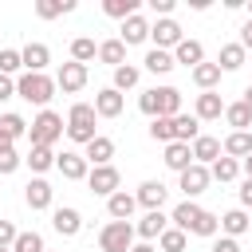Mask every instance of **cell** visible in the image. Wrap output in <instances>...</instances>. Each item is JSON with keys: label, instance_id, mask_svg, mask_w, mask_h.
<instances>
[{"label": "cell", "instance_id": "cell-1", "mask_svg": "<svg viewBox=\"0 0 252 252\" xmlns=\"http://www.w3.org/2000/svg\"><path fill=\"white\" fill-rule=\"evenodd\" d=\"M16 94H20L24 102H32V106H43V110H47V102L55 98V79L35 75V71H24V75L16 79Z\"/></svg>", "mask_w": 252, "mask_h": 252}, {"label": "cell", "instance_id": "cell-2", "mask_svg": "<svg viewBox=\"0 0 252 252\" xmlns=\"http://www.w3.org/2000/svg\"><path fill=\"white\" fill-rule=\"evenodd\" d=\"M94 106L91 102H75L71 106V114H67V122H63V134L71 138V142H79V146H87L91 138H94Z\"/></svg>", "mask_w": 252, "mask_h": 252}, {"label": "cell", "instance_id": "cell-3", "mask_svg": "<svg viewBox=\"0 0 252 252\" xmlns=\"http://www.w3.org/2000/svg\"><path fill=\"white\" fill-rule=\"evenodd\" d=\"M28 138H32V146H55L59 138H63V118L55 114V110H39L32 122H28Z\"/></svg>", "mask_w": 252, "mask_h": 252}, {"label": "cell", "instance_id": "cell-4", "mask_svg": "<svg viewBox=\"0 0 252 252\" xmlns=\"http://www.w3.org/2000/svg\"><path fill=\"white\" fill-rule=\"evenodd\" d=\"M98 248H102V252H130V248H134V224H130V220H110V224H102Z\"/></svg>", "mask_w": 252, "mask_h": 252}, {"label": "cell", "instance_id": "cell-5", "mask_svg": "<svg viewBox=\"0 0 252 252\" xmlns=\"http://www.w3.org/2000/svg\"><path fill=\"white\" fill-rule=\"evenodd\" d=\"M87 185H91V193H98V197H110V193H118V185H122V173H118L114 165H94V169L87 173Z\"/></svg>", "mask_w": 252, "mask_h": 252}, {"label": "cell", "instance_id": "cell-6", "mask_svg": "<svg viewBox=\"0 0 252 252\" xmlns=\"http://www.w3.org/2000/svg\"><path fill=\"white\" fill-rule=\"evenodd\" d=\"M150 39H154L158 51H169V47H177L185 39V32H181L177 20H158V24H150Z\"/></svg>", "mask_w": 252, "mask_h": 252}, {"label": "cell", "instance_id": "cell-7", "mask_svg": "<svg viewBox=\"0 0 252 252\" xmlns=\"http://www.w3.org/2000/svg\"><path fill=\"white\" fill-rule=\"evenodd\" d=\"M55 169H59L67 181H87V173H91V165H87V158H83L79 150H63V154H55Z\"/></svg>", "mask_w": 252, "mask_h": 252}, {"label": "cell", "instance_id": "cell-8", "mask_svg": "<svg viewBox=\"0 0 252 252\" xmlns=\"http://www.w3.org/2000/svg\"><path fill=\"white\" fill-rule=\"evenodd\" d=\"M209 181H213V177H209V169H205V165H197V161H193L185 173H177V189L185 193V201H193L197 193H205V189H209Z\"/></svg>", "mask_w": 252, "mask_h": 252}, {"label": "cell", "instance_id": "cell-9", "mask_svg": "<svg viewBox=\"0 0 252 252\" xmlns=\"http://www.w3.org/2000/svg\"><path fill=\"white\" fill-rule=\"evenodd\" d=\"M83 87H87V67H83V63H63L59 75H55V91L75 94V91H83Z\"/></svg>", "mask_w": 252, "mask_h": 252}, {"label": "cell", "instance_id": "cell-10", "mask_svg": "<svg viewBox=\"0 0 252 252\" xmlns=\"http://www.w3.org/2000/svg\"><path fill=\"white\" fill-rule=\"evenodd\" d=\"M220 114H224V98H220L217 91H201L197 102H193V118H197V122H213V118H220Z\"/></svg>", "mask_w": 252, "mask_h": 252}, {"label": "cell", "instance_id": "cell-11", "mask_svg": "<svg viewBox=\"0 0 252 252\" xmlns=\"http://www.w3.org/2000/svg\"><path fill=\"white\" fill-rule=\"evenodd\" d=\"M91 106H94V114H98V118H118V114H122V106H126V98H122L114 87H102V91L94 94V102H91Z\"/></svg>", "mask_w": 252, "mask_h": 252}, {"label": "cell", "instance_id": "cell-12", "mask_svg": "<svg viewBox=\"0 0 252 252\" xmlns=\"http://www.w3.org/2000/svg\"><path fill=\"white\" fill-rule=\"evenodd\" d=\"M87 165L94 169V165H110V158H114V138H106V134H94L91 142H87Z\"/></svg>", "mask_w": 252, "mask_h": 252}, {"label": "cell", "instance_id": "cell-13", "mask_svg": "<svg viewBox=\"0 0 252 252\" xmlns=\"http://www.w3.org/2000/svg\"><path fill=\"white\" fill-rule=\"evenodd\" d=\"M189 150H193V161L209 169V165H213V161L220 158V138H213V134H197Z\"/></svg>", "mask_w": 252, "mask_h": 252}, {"label": "cell", "instance_id": "cell-14", "mask_svg": "<svg viewBox=\"0 0 252 252\" xmlns=\"http://www.w3.org/2000/svg\"><path fill=\"white\" fill-rule=\"evenodd\" d=\"M165 197H169V189H165L161 181H142V185H138V193H134V201H138L146 213L161 209V205H165Z\"/></svg>", "mask_w": 252, "mask_h": 252}, {"label": "cell", "instance_id": "cell-15", "mask_svg": "<svg viewBox=\"0 0 252 252\" xmlns=\"http://www.w3.org/2000/svg\"><path fill=\"white\" fill-rule=\"evenodd\" d=\"M165 228H169V217H165L161 209H154V213H146V217H142V220L134 224V236H142V240L150 244V240H158V236H161Z\"/></svg>", "mask_w": 252, "mask_h": 252}, {"label": "cell", "instance_id": "cell-16", "mask_svg": "<svg viewBox=\"0 0 252 252\" xmlns=\"http://www.w3.org/2000/svg\"><path fill=\"white\" fill-rule=\"evenodd\" d=\"M154 102H158V118H177L181 114V91L177 87H154Z\"/></svg>", "mask_w": 252, "mask_h": 252}, {"label": "cell", "instance_id": "cell-17", "mask_svg": "<svg viewBox=\"0 0 252 252\" xmlns=\"http://www.w3.org/2000/svg\"><path fill=\"white\" fill-rule=\"evenodd\" d=\"M51 228H55L59 236H79V228H83V217H79V209H71V205L55 209V213H51Z\"/></svg>", "mask_w": 252, "mask_h": 252}, {"label": "cell", "instance_id": "cell-18", "mask_svg": "<svg viewBox=\"0 0 252 252\" xmlns=\"http://www.w3.org/2000/svg\"><path fill=\"white\" fill-rule=\"evenodd\" d=\"M51 185L43 181V177H32L28 185H24V201H28V209H51Z\"/></svg>", "mask_w": 252, "mask_h": 252}, {"label": "cell", "instance_id": "cell-19", "mask_svg": "<svg viewBox=\"0 0 252 252\" xmlns=\"http://www.w3.org/2000/svg\"><path fill=\"white\" fill-rule=\"evenodd\" d=\"M134 209H138V201H134V193H126V189H118V193L106 197V213H110V220H130Z\"/></svg>", "mask_w": 252, "mask_h": 252}, {"label": "cell", "instance_id": "cell-20", "mask_svg": "<svg viewBox=\"0 0 252 252\" xmlns=\"http://www.w3.org/2000/svg\"><path fill=\"white\" fill-rule=\"evenodd\" d=\"M201 213H205V209H201V205H197V201H181V205H177V209H173V213H169V224H173V228H181V232H185V236H189V232H193V224H197V217H201Z\"/></svg>", "mask_w": 252, "mask_h": 252}, {"label": "cell", "instance_id": "cell-21", "mask_svg": "<svg viewBox=\"0 0 252 252\" xmlns=\"http://www.w3.org/2000/svg\"><path fill=\"white\" fill-rule=\"evenodd\" d=\"M220 154H224V158H232V161L248 158V154H252V134H248V130H232V134L220 142Z\"/></svg>", "mask_w": 252, "mask_h": 252}, {"label": "cell", "instance_id": "cell-22", "mask_svg": "<svg viewBox=\"0 0 252 252\" xmlns=\"http://www.w3.org/2000/svg\"><path fill=\"white\" fill-rule=\"evenodd\" d=\"M20 63H24V71H35V75H43V67L51 63V51H47V43H28V47L20 51Z\"/></svg>", "mask_w": 252, "mask_h": 252}, {"label": "cell", "instance_id": "cell-23", "mask_svg": "<svg viewBox=\"0 0 252 252\" xmlns=\"http://www.w3.org/2000/svg\"><path fill=\"white\" fill-rule=\"evenodd\" d=\"M126 47H134V43H146L150 39V24H146V16H130V20H122V35H118Z\"/></svg>", "mask_w": 252, "mask_h": 252}, {"label": "cell", "instance_id": "cell-24", "mask_svg": "<svg viewBox=\"0 0 252 252\" xmlns=\"http://www.w3.org/2000/svg\"><path fill=\"white\" fill-rule=\"evenodd\" d=\"M161 161H165V165H169L173 173H185V169L193 165V150H189L185 142H169V146H165V158H161Z\"/></svg>", "mask_w": 252, "mask_h": 252}, {"label": "cell", "instance_id": "cell-25", "mask_svg": "<svg viewBox=\"0 0 252 252\" xmlns=\"http://www.w3.org/2000/svg\"><path fill=\"white\" fill-rule=\"evenodd\" d=\"M173 63H185V67L193 71L197 63H205V47H201L197 39H181V43L173 47Z\"/></svg>", "mask_w": 252, "mask_h": 252}, {"label": "cell", "instance_id": "cell-26", "mask_svg": "<svg viewBox=\"0 0 252 252\" xmlns=\"http://www.w3.org/2000/svg\"><path fill=\"white\" fill-rule=\"evenodd\" d=\"M248 224H252V220H248L244 209H228V213L220 217V236H232V240H236V236L248 232Z\"/></svg>", "mask_w": 252, "mask_h": 252}, {"label": "cell", "instance_id": "cell-27", "mask_svg": "<svg viewBox=\"0 0 252 252\" xmlns=\"http://www.w3.org/2000/svg\"><path fill=\"white\" fill-rule=\"evenodd\" d=\"M197 126H201V122H197L193 114H177V118H173V142H185V146H193V138L201 134Z\"/></svg>", "mask_w": 252, "mask_h": 252}, {"label": "cell", "instance_id": "cell-28", "mask_svg": "<svg viewBox=\"0 0 252 252\" xmlns=\"http://www.w3.org/2000/svg\"><path fill=\"white\" fill-rule=\"evenodd\" d=\"M236 173H240V161H232V158H224V154L209 165V177H213V181H220V185L236 181Z\"/></svg>", "mask_w": 252, "mask_h": 252}, {"label": "cell", "instance_id": "cell-29", "mask_svg": "<svg viewBox=\"0 0 252 252\" xmlns=\"http://www.w3.org/2000/svg\"><path fill=\"white\" fill-rule=\"evenodd\" d=\"M94 55H98V43H94L91 35H79V39H71V63H83V67H87Z\"/></svg>", "mask_w": 252, "mask_h": 252}, {"label": "cell", "instance_id": "cell-30", "mask_svg": "<svg viewBox=\"0 0 252 252\" xmlns=\"http://www.w3.org/2000/svg\"><path fill=\"white\" fill-rule=\"evenodd\" d=\"M98 59L110 63V67H122V63H126V43H122V39H102V43H98Z\"/></svg>", "mask_w": 252, "mask_h": 252}, {"label": "cell", "instance_id": "cell-31", "mask_svg": "<svg viewBox=\"0 0 252 252\" xmlns=\"http://www.w3.org/2000/svg\"><path fill=\"white\" fill-rule=\"evenodd\" d=\"M177 63H173V51H158V47H150L146 51V71H154V75H169Z\"/></svg>", "mask_w": 252, "mask_h": 252}, {"label": "cell", "instance_id": "cell-32", "mask_svg": "<svg viewBox=\"0 0 252 252\" xmlns=\"http://www.w3.org/2000/svg\"><path fill=\"white\" fill-rule=\"evenodd\" d=\"M224 122H228L232 130H248V126H252V110H248L244 102H224Z\"/></svg>", "mask_w": 252, "mask_h": 252}, {"label": "cell", "instance_id": "cell-33", "mask_svg": "<svg viewBox=\"0 0 252 252\" xmlns=\"http://www.w3.org/2000/svg\"><path fill=\"white\" fill-rule=\"evenodd\" d=\"M63 12H75V0H35V16L39 20H55Z\"/></svg>", "mask_w": 252, "mask_h": 252}, {"label": "cell", "instance_id": "cell-34", "mask_svg": "<svg viewBox=\"0 0 252 252\" xmlns=\"http://www.w3.org/2000/svg\"><path fill=\"white\" fill-rule=\"evenodd\" d=\"M217 67H220V71H236V67H244V47H240V43H224L220 55H217Z\"/></svg>", "mask_w": 252, "mask_h": 252}, {"label": "cell", "instance_id": "cell-35", "mask_svg": "<svg viewBox=\"0 0 252 252\" xmlns=\"http://www.w3.org/2000/svg\"><path fill=\"white\" fill-rule=\"evenodd\" d=\"M193 83H197L201 91H213V87L220 83V67H217V63H197V67H193Z\"/></svg>", "mask_w": 252, "mask_h": 252}, {"label": "cell", "instance_id": "cell-36", "mask_svg": "<svg viewBox=\"0 0 252 252\" xmlns=\"http://www.w3.org/2000/svg\"><path fill=\"white\" fill-rule=\"evenodd\" d=\"M24 161L32 165V173H43V169L55 165V150H47V146H32V154H28Z\"/></svg>", "mask_w": 252, "mask_h": 252}, {"label": "cell", "instance_id": "cell-37", "mask_svg": "<svg viewBox=\"0 0 252 252\" xmlns=\"http://www.w3.org/2000/svg\"><path fill=\"white\" fill-rule=\"evenodd\" d=\"M185 244H189V236H185L181 228H173V224L158 236V248H161V252H185Z\"/></svg>", "mask_w": 252, "mask_h": 252}, {"label": "cell", "instance_id": "cell-38", "mask_svg": "<svg viewBox=\"0 0 252 252\" xmlns=\"http://www.w3.org/2000/svg\"><path fill=\"white\" fill-rule=\"evenodd\" d=\"M102 12L114 20H130V16H138V0H102Z\"/></svg>", "mask_w": 252, "mask_h": 252}, {"label": "cell", "instance_id": "cell-39", "mask_svg": "<svg viewBox=\"0 0 252 252\" xmlns=\"http://www.w3.org/2000/svg\"><path fill=\"white\" fill-rule=\"evenodd\" d=\"M138 79H142V71H138V67H130V63L114 67V91H118V94H122V91H130V87H138Z\"/></svg>", "mask_w": 252, "mask_h": 252}, {"label": "cell", "instance_id": "cell-40", "mask_svg": "<svg viewBox=\"0 0 252 252\" xmlns=\"http://www.w3.org/2000/svg\"><path fill=\"white\" fill-rule=\"evenodd\" d=\"M217 232H220V217L205 209V213L197 217V224H193V236H217Z\"/></svg>", "mask_w": 252, "mask_h": 252}, {"label": "cell", "instance_id": "cell-41", "mask_svg": "<svg viewBox=\"0 0 252 252\" xmlns=\"http://www.w3.org/2000/svg\"><path fill=\"white\" fill-rule=\"evenodd\" d=\"M0 130L16 142V138H24V134H28V122H24L20 114H0Z\"/></svg>", "mask_w": 252, "mask_h": 252}, {"label": "cell", "instance_id": "cell-42", "mask_svg": "<svg viewBox=\"0 0 252 252\" xmlns=\"http://www.w3.org/2000/svg\"><path fill=\"white\" fill-rule=\"evenodd\" d=\"M12 252H47V248H43V236L39 232H20L16 244H12Z\"/></svg>", "mask_w": 252, "mask_h": 252}, {"label": "cell", "instance_id": "cell-43", "mask_svg": "<svg viewBox=\"0 0 252 252\" xmlns=\"http://www.w3.org/2000/svg\"><path fill=\"white\" fill-rule=\"evenodd\" d=\"M150 138L169 146V142H173V118H154V122H150Z\"/></svg>", "mask_w": 252, "mask_h": 252}, {"label": "cell", "instance_id": "cell-44", "mask_svg": "<svg viewBox=\"0 0 252 252\" xmlns=\"http://www.w3.org/2000/svg\"><path fill=\"white\" fill-rule=\"evenodd\" d=\"M20 67H24V63H20V51L4 47V51H0V75H8V79H12V75H16Z\"/></svg>", "mask_w": 252, "mask_h": 252}, {"label": "cell", "instance_id": "cell-45", "mask_svg": "<svg viewBox=\"0 0 252 252\" xmlns=\"http://www.w3.org/2000/svg\"><path fill=\"white\" fill-rule=\"evenodd\" d=\"M20 161H24V158H20L16 150H0V173H4V177H8V173H16V169H20Z\"/></svg>", "mask_w": 252, "mask_h": 252}, {"label": "cell", "instance_id": "cell-46", "mask_svg": "<svg viewBox=\"0 0 252 252\" xmlns=\"http://www.w3.org/2000/svg\"><path fill=\"white\" fill-rule=\"evenodd\" d=\"M16 236H20V232H16V224H12V220H0V248H12V244H16Z\"/></svg>", "mask_w": 252, "mask_h": 252}, {"label": "cell", "instance_id": "cell-47", "mask_svg": "<svg viewBox=\"0 0 252 252\" xmlns=\"http://www.w3.org/2000/svg\"><path fill=\"white\" fill-rule=\"evenodd\" d=\"M213 252H240V240H232V236H220V240H213Z\"/></svg>", "mask_w": 252, "mask_h": 252}, {"label": "cell", "instance_id": "cell-48", "mask_svg": "<svg viewBox=\"0 0 252 252\" xmlns=\"http://www.w3.org/2000/svg\"><path fill=\"white\" fill-rule=\"evenodd\" d=\"M150 8H154L161 20H169V12H173V0H150Z\"/></svg>", "mask_w": 252, "mask_h": 252}, {"label": "cell", "instance_id": "cell-49", "mask_svg": "<svg viewBox=\"0 0 252 252\" xmlns=\"http://www.w3.org/2000/svg\"><path fill=\"white\" fill-rule=\"evenodd\" d=\"M12 94H16V79L0 75V102H4V98H12Z\"/></svg>", "mask_w": 252, "mask_h": 252}, {"label": "cell", "instance_id": "cell-50", "mask_svg": "<svg viewBox=\"0 0 252 252\" xmlns=\"http://www.w3.org/2000/svg\"><path fill=\"white\" fill-rule=\"evenodd\" d=\"M240 209H252V181L240 185Z\"/></svg>", "mask_w": 252, "mask_h": 252}, {"label": "cell", "instance_id": "cell-51", "mask_svg": "<svg viewBox=\"0 0 252 252\" xmlns=\"http://www.w3.org/2000/svg\"><path fill=\"white\" fill-rule=\"evenodd\" d=\"M240 47H244V51H248V47H252V20H248V24H244V28H240Z\"/></svg>", "mask_w": 252, "mask_h": 252}, {"label": "cell", "instance_id": "cell-52", "mask_svg": "<svg viewBox=\"0 0 252 252\" xmlns=\"http://www.w3.org/2000/svg\"><path fill=\"white\" fill-rule=\"evenodd\" d=\"M240 169H244V181H252V154H248V158H240Z\"/></svg>", "mask_w": 252, "mask_h": 252}, {"label": "cell", "instance_id": "cell-53", "mask_svg": "<svg viewBox=\"0 0 252 252\" xmlns=\"http://www.w3.org/2000/svg\"><path fill=\"white\" fill-rule=\"evenodd\" d=\"M0 150H12V138H8L4 130H0Z\"/></svg>", "mask_w": 252, "mask_h": 252}, {"label": "cell", "instance_id": "cell-54", "mask_svg": "<svg viewBox=\"0 0 252 252\" xmlns=\"http://www.w3.org/2000/svg\"><path fill=\"white\" fill-rule=\"evenodd\" d=\"M240 102H244V106H248V110H252V87H248V91H244V98H240Z\"/></svg>", "mask_w": 252, "mask_h": 252}, {"label": "cell", "instance_id": "cell-55", "mask_svg": "<svg viewBox=\"0 0 252 252\" xmlns=\"http://www.w3.org/2000/svg\"><path fill=\"white\" fill-rule=\"evenodd\" d=\"M130 252H154V244H134Z\"/></svg>", "mask_w": 252, "mask_h": 252}, {"label": "cell", "instance_id": "cell-56", "mask_svg": "<svg viewBox=\"0 0 252 252\" xmlns=\"http://www.w3.org/2000/svg\"><path fill=\"white\" fill-rule=\"evenodd\" d=\"M248 20H252V0H248Z\"/></svg>", "mask_w": 252, "mask_h": 252}, {"label": "cell", "instance_id": "cell-57", "mask_svg": "<svg viewBox=\"0 0 252 252\" xmlns=\"http://www.w3.org/2000/svg\"><path fill=\"white\" fill-rule=\"evenodd\" d=\"M0 252H12V248H0Z\"/></svg>", "mask_w": 252, "mask_h": 252}]
</instances>
